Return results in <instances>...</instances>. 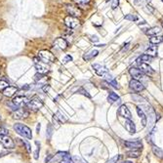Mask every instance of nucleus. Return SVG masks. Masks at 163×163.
I'll return each instance as SVG.
<instances>
[{"instance_id": "nucleus-19", "label": "nucleus", "mask_w": 163, "mask_h": 163, "mask_svg": "<svg viewBox=\"0 0 163 163\" xmlns=\"http://www.w3.org/2000/svg\"><path fill=\"white\" fill-rule=\"evenodd\" d=\"M18 92V88L15 86H8L7 88H5L3 90V95L6 96V97H12L14 96L16 93Z\"/></svg>"}, {"instance_id": "nucleus-22", "label": "nucleus", "mask_w": 163, "mask_h": 163, "mask_svg": "<svg viewBox=\"0 0 163 163\" xmlns=\"http://www.w3.org/2000/svg\"><path fill=\"white\" fill-rule=\"evenodd\" d=\"M108 103L111 104H115V103H119L120 102V98L119 96L114 92H111L108 96Z\"/></svg>"}, {"instance_id": "nucleus-37", "label": "nucleus", "mask_w": 163, "mask_h": 163, "mask_svg": "<svg viewBox=\"0 0 163 163\" xmlns=\"http://www.w3.org/2000/svg\"><path fill=\"white\" fill-rule=\"evenodd\" d=\"M118 4H119V0H111V8H113V10L116 9Z\"/></svg>"}, {"instance_id": "nucleus-43", "label": "nucleus", "mask_w": 163, "mask_h": 163, "mask_svg": "<svg viewBox=\"0 0 163 163\" xmlns=\"http://www.w3.org/2000/svg\"><path fill=\"white\" fill-rule=\"evenodd\" d=\"M8 131L6 129H4V128H0V135H6Z\"/></svg>"}, {"instance_id": "nucleus-1", "label": "nucleus", "mask_w": 163, "mask_h": 163, "mask_svg": "<svg viewBox=\"0 0 163 163\" xmlns=\"http://www.w3.org/2000/svg\"><path fill=\"white\" fill-rule=\"evenodd\" d=\"M14 130L18 133L19 135L23 136L26 139H32V133H31V130L29 129L28 126L23 125L22 123H16L14 125Z\"/></svg>"}, {"instance_id": "nucleus-3", "label": "nucleus", "mask_w": 163, "mask_h": 163, "mask_svg": "<svg viewBox=\"0 0 163 163\" xmlns=\"http://www.w3.org/2000/svg\"><path fill=\"white\" fill-rule=\"evenodd\" d=\"M26 106L28 108L32 109V111H38L43 106V102H42L38 97H34L31 100H29V102L26 104Z\"/></svg>"}, {"instance_id": "nucleus-4", "label": "nucleus", "mask_w": 163, "mask_h": 163, "mask_svg": "<svg viewBox=\"0 0 163 163\" xmlns=\"http://www.w3.org/2000/svg\"><path fill=\"white\" fill-rule=\"evenodd\" d=\"M65 23L68 28L74 29L78 28L80 26V21L75 17H71V16H68L65 18Z\"/></svg>"}, {"instance_id": "nucleus-20", "label": "nucleus", "mask_w": 163, "mask_h": 163, "mask_svg": "<svg viewBox=\"0 0 163 163\" xmlns=\"http://www.w3.org/2000/svg\"><path fill=\"white\" fill-rule=\"evenodd\" d=\"M136 108H137V113H138V115H139V117L141 118L142 125H143V126H146V121H148V117H146V113H144V111L140 108V106H137Z\"/></svg>"}, {"instance_id": "nucleus-2", "label": "nucleus", "mask_w": 163, "mask_h": 163, "mask_svg": "<svg viewBox=\"0 0 163 163\" xmlns=\"http://www.w3.org/2000/svg\"><path fill=\"white\" fill-rule=\"evenodd\" d=\"M38 56H39V58L41 59L42 61H44V63H46V64L53 63L56 61V57L54 56V54H52L50 51H47V50L39 51Z\"/></svg>"}, {"instance_id": "nucleus-49", "label": "nucleus", "mask_w": 163, "mask_h": 163, "mask_svg": "<svg viewBox=\"0 0 163 163\" xmlns=\"http://www.w3.org/2000/svg\"><path fill=\"white\" fill-rule=\"evenodd\" d=\"M0 119H1V114H0Z\"/></svg>"}, {"instance_id": "nucleus-32", "label": "nucleus", "mask_w": 163, "mask_h": 163, "mask_svg": "<svg viewBox=\"0 0 163 163\" xmlns=\"http://www.w3.org/2000/svg\"><path fill=\"white\" fill-rule=\"evenodd\" d=\"M9 86V83L5 80H0V90H4L5 88Z\"/></svg>"}, {"instance_id": "nucleus-47", "label": "nucleus", "mask_w": 163, "mask_h": 163, "mask_svg": "<svg viewBox=\"0 0 163 163\" xmlns=\"http://www.w3.org/2000/svg\"><path fill=\"white\" fill-rule=\"evenodd\" d=\"M2 95H3V94H2V93H0V100L2 99Z\"/></svg>"}, {"instance_id": "nucleus-44", "label": "nucleus", "mask_w": 163, "mask_h": 163, "mask_svg": "<svg viewBox=\"0 0 163 163\" xmlns=\"http://www.w3.org/2000/svg\"><path fill=\"white\" fill-rule=\"evenodd\" d=\"M52 157H53V155H52V154H50V155L49 156H48V157H46V158H45V162H49L50 161V159L51 158H52Z\"/></svg>"}, {"instance_id": "nucleus-48", "label": "nucleus", "mask_w": 163, "mask_h": 163, "mask_svg": "<svg viewBox=\"0 0 163 163\" xmlns=\"http://www.w3.org/2000/svg\"><path fill=\"white\" fill-rule=\"evenodd\" d=\"M162 28H163V21H162Z\"/></svg>"}, {"instance_id": "nucleus-10", "label": "nucleus", "mask_w": 163, "mask_h": 163, "mask_svg": "<svg viewBox=\"0 0 163 163\" xmlns=\"http://www.w3.org/2000/svg\"><path fill=\"white\" fill-rule=\"evenodd\" d=\"M35 68L38 73L45 74L50 70V66L46 63L43 62H35Z\"/></svg>"}, {"instance_id": "nucleus-24", "label": "nucleus", "mask_w": 163, "mask_h": 163, "mask_svg": "<svg viewBox=\"0 0 163 163\" xmlns=\"http://www.w3.org/2000/svg\"><path fill=\"white\" fill-rule=\"evenodd\" d=\"M160 31H161V28H160L159 26H153V28L148 29V31H146V34H148V35H151V36H153V35H156V34H158Z\"/></svg>"}, {"instance_id": "nucleus-18", "label": "nucleus", "mask_w": 163, "mask_h": 163, "mask_svg": "<svg viewBox=\"0 0 163 163\" xmlns=\"http://www.w3.org/2000/svg\"><path fill=\"white\" fill-rule=\"evenodd\" d=\"M124 145L131 149H138L143 148V144L141 141H135V142H124Z\"/></svg>"}, {"instance_id": "nucleus-35", "label": "nucleus", "mask_w": 163, "mask_h": 163, "mask_svg": "<svg viewBox=\"0 0 163 163\" xmlns=\"http://www.w3.org/2000/svg\"><path fill=\"white\" fill-rule=\"evenodd\" d=\"M119 158H120V155H115L114 157H113V158L108 160V162H106V163H117V161L119 160Z\"/></svg>"}, {"instance_id": "nucleus-27", "label": "nucleus", "mask_w": 163, "mask_h": 163, "mask_svg": "<svg viewBox=\"0 0 163 163\" xmlns=\"http://www.w3.org/2000/svg\"><path fill=\"white\" fill-rule=\"evenodd\" d=\"M152 151H153V153L155 154L156 156L160 157V158H163V151L161 148H159L158 146H153V148H152Z\"/></svg>"}, {"instance_id": "nucleus-28", "label": "nucleus", "mask_w": 163, "mask_h": 163, "mask_svg": "<svg viewBox=\"0 0 163 163\" xmlns=\"http://www.w3.org/2000/svg\"><path fill=\"white\" fill-rule=\"evenodd\" d=\"M62 158L63 159H62V161H61V163H74L73 158H71L68 153H66V155H64Z\"/></svg>"}, {"instance_id": "nucleus-9", "label": "nucleus", "mask_w": 163, "mask_h": 163, "mask_svg": "<svg viewBox=\"0 0 163 163\" xmlns=\"http://www.w3.org/2000/svg\"><path fill=\"white\" fill-rule=\"evenodd\" d=\"M129 87L135 92H142V91L145 90V86L141 83V81L136 79H132L129 83Z\"/></svg>"}, {"instance_id": "nucleus-8", "label": "nucleus", "mask_w": 163, "mask_h": 163, "mask_svg": "<svg viewBox=\"0 0 163 163\" xmlns=\"http://www.w3.org/2000/svg\"><path fill=\"white\" fill-rule=\"evenodd\" d=\"M66 11L69 14V16H71V17H79V16L82 15V11L79 9L78 7H75L73 6V5H70V4H66Z\"/></svg>"}, {"instance_id": "nucleus-6", "label": "nucleus", "mask_w": 163, "mask_h": 163, "mask_svg": "<svg viewBox=\"0 0 163 163\" xmlns=\"http://www.w3.org/2000/svg\"><path fill=\"white\" fill-rule=\"evenodd\" d=\"M129 73L131 74V76L133 77V79L139 80V81H140L141 79H144L146 76V74L144 73L140 68H130Z\"/></svg>"}, {"instance_id": "nucleus-40", "label": "nucleus", "mask_w": 163, "mask_h": 163, "mask_svg": "<svg viewBox=\"0 0 163 163\" xmlns=\"http://www.w3.org/2000/svg\"><path fill=\"white\" fill-rule=\"evenodd\" d=\"M77 4H87L90 2V0H73Z\"/></svg>"}, {"instance_id": "nucleus-41", "label": "nucleus", "mask_w": 163, "mask_h": 163, "mask_svg": "<svg viewBox=\"0 0 163 163\" xmlns=\"http://www.w3.org/2000/svg\"><path fill=\"white\" fill-rule=\"evenodd\" d=\"M90 40L92 42H98L99 41V38L97 35H90Z\"/></svg>"}, {"instance_id": "nucleus-29", "label": "nucleus", "mask_w": 163, "mask_h": 163, "mask_svg": "<svg viewBox=\"0 0 163 163\" xmlns=\"http://www.w3.org/2000/svg\"><path fill=\"white\" fill-rule=\"evenodd\" d=\"M125 20H128V21H131V22H136V21H138V17L136 15H133V14H128L125 16Z\"/></svg>"}, {"instance_id": "nucleus-42", "label": "nucleus", "mask_w": 163, "mask_h": 163, "mask_svg": "<svg viewBox=\"0 0 163 163\" xmlns=\"http://www.w3.org/2000/svg\"><path fill=\"white\" fill-rule=\"evenodd\" d=\"M49 89H50V85H48V84H45L43 88H42V90H43L44 93H47L48 91H49Z\"/></svg>"}, {"instance_id": "nucleus-7", "label": "nucleus", "mask_w": 163, "mask_h": 163, "mask_svg": "<svg viewBox=\"0 0 163 163\" xmlns=\"http://www.w3.org/2000/svg\"><path fill=\"white\" fill-rule=\"evenodd\" d=\"M0 143L3 145L6 148H14L15 144L13 140L10 137H8L7 135H0Z\"/></svg>"}, {"instance_id": "nucleus-34", "label": "nucleus", "mask_w": 163, "mask_h": 163, "mask_svg": "<svg viewBox=\"0 0 163 163\" xmlns=\"http://www.w3.org/2000/svg\"><path fill=\"white\" fill-rule=\"evenodd\" d=\"M35 144H36V146H37V148H36L35 152H34V158L37 159V158H38V154H39V151H40V145H39V143L37 141L35 142Z\"/></svg>"}, {"instance_id": "nucleus-30", "label": "nucleus", "mask_w": 163, "mask_h": 163, "mask_svg": "<svg viewBox=\"0 0 163 163\" xmlns=\"http://www.w3.org/2000/svg\"><path fill=\"white\" fill-rule=\"evenodd\" d=\"M127 155L129 156V157H134V158H136V157H138L139 155H140V151H128L127 152Z\"/></svg>"}, {"instance_id": "nucleus-15", "label": "nucleus", "mask_w": 163, "mask_h": 163, "mask_svg": "<svg viewBox=\"0 0 163 163\" xmlns=\"http://www.w3.org/2000/svg\"><path fill=\"white\" fill-rule=\"evenodd\" d=\"M29 115V113L26 111L25 108H19L13 113V117L16 119H22L25 117H28Z\"/></svg>"}, {"instance_id": "nucleus-38", "label": "nucleus", "mask_w": 163, "mask_h": 163, "mask_svg": "<svg viewBox=\"0 0 163 163\" xmlns=\"http://www.w3.org/2000/svg\"><path fill=\"white\" fill-rule=\"evenodd\" d=\"M23 142V145L26 146V151H28V152H29V153H30L31 152V148H30V146H29V144L28 143V142H26V141H22Z\"/></svg>"}, {"instance_id": "nucleus-31", "label": "nucleus", "mask_w": 163, "mask_h": 163, "mask_svg": "<svg viewBox=\"0 0 163 163\" xmlns=\"http://www.w3.org/2000/svg\"><path fill=\"white\" fill-rule=\"evenodd\" d=\"M52 134H53V126L51 124H48V126H47V138L50 139Z\"/></svg>"}, {"instance_id": "nucleus-5", "label": "nucleus", "mask_w": 163, "mask_h": 163, "mask_svg": "<svg viewBox=\"0 0 163 163\" xmlns=\"http://www.w3.org/2000/svg\"><path fill=\"white\" fill-rule=\"evenodd\" d=\"M92 68L95 70V73H97L99 76L106 77V75H108V74H109L108 68H106V66H102V65H99V64H93Z\"/></svg>"}, {"instance_id": "nucleus-50", "label": "nucleus", "mask_w": 163, "mask_h": 163, "mask_svg": "<svg viewBox=\"0 0 163 163\" xmlns=\"http://www.w3.org/2000/svg\"><path fill=\"white\" fill-rule=\"evenodd\" d=\"M146 1H148H148H151V0H146Z\"/></svg>"}, {"instance_id": "nucleus-16", "label": "nucleus", "mask_w": 163, "mask_h": 163, "mask_svg": "<svg viewBox=\"0 0 163 163\" xmlns=\"http://www.w3.org/2000/svg\"><path fill=\"white\" fill-rule=\"evenodd\" d=\"M53 120H54V122L56 121V124L60 125L61 123H65V122L68 121V118H66L61 111H58V113L53 116Z\"/></svg>"}, {"instance_id": "nucleus-36", "label": "nucleus", "mask_w": 163, "mask_h": 163, "mask_svg": "<svg viewBox=\"0 0 163 163\" xmlns=\"http://www.w3.org/2000/svg\"><path fill=\"white\" fill-rule=\"evenodd\" d=\"M70 61H73V57H71L70 55H66L65 58H64V60L62 61L63 64H66L68 62H70Z\"/></svg>"}, {"instance_id": "nucleus-11", "label": "nucleus", "mask_w": 163, "mask_h": 163, "mask_svg": "<svg viewBox=\"0 0 163 163\" xmlns=\"http://www.w3.org/2000/svg\"><path fill=\"white\" fill-rule=\"evenodd\" d=\"M28 102H29V100L26 97H25V96H16V97L13 99L12 103L20 108V106H26Z\"/></svg>"}, {"instance_id": "nucleus-39", "label": "nucleus", "mask_w": 163, "mask_h": 163, "mask_svg": "<svg viewBox=\"0 0 163 163\" xmlns=\"http://www.w3.org/2000/svg\"><path fill=\"white\" fill-rule=\"evenodd\" d=\"M132 98L134 99L136 102H144V101H145V100H144V98H142L141 96H137V95H133Z\"/></svg>"}, {"instance_id": "nucleus-25", "label": "nucleus", "mask_w": 163, "mask_h": 163, "mask_svg": "<svg viewBox=\"0 0 163 163\" xmlns=\"http://www.w3.org/2000/svg\"><path fill=\"white\" fill-rule=\"evenodd\" d=\"M149 42L153 45L159 44V43H161V42H163V36H157V35L151 36V38H149Z\"/></svg>"}, {"instance_id": "nucleus-14", "label": "nucleus", "mask_w": 163, "mask_h": 163, "mask_svg": "<svg viewBox=\"0 0 163 163\" xmlns=\"http://www.w3.org/2000/svg\"><path fill=\"white\" fill-rule=\"evenodd\" d=\"M54 46L57 48V49L60 50H65L68 48V42H66V39L62 38V37H59L54 41Z\"/></svg>"}, {"instance_id": "nucleus-46", "label": "nucleus", "mask_w": 163, "mask_h": 163, "mask_svg": "<svg viewBox=\"0 0 163 163\" xmlns=\"http://www.w3.org/2000/svg\"><path fill=\"white\" fill-rule=\"evenodd\" d=\"M122 163H133V162H131V161H128V160H127V161H124V162H122Z\"/></svg>"}, {"instance_id": "nucleus-13", "label": "nucleus", "mask_w": 163, "mask_h": 163, "mask_svg": "<svg viewBox=\"0 0 163 163\" xmlns=\"http://www.w3.org/2000/svg\"><path fill=\"white\" fill-rule=\"evenodd\" d=\"M118 114L120 116L124 117L126 119H131L132 118V114H131V111H129V108H127V106L122 105L118 109Z\"/></svg>"}, {"instance_id": "nucleus-51", "label": "nucleus", "mask_w": 163, "mask_h": 163, "mask_svg": "<svg viewBox=\"0 0 163 163\" xmlns=\"http://www.w3.org/2000/svg\"><path fill=\"white\" fill-rule=\"evenodd\" d=\"M161 1H162V2H163V0H161Z\"/></svg>"}, {"instance_id": "nucleus-17", "label": "nucleus", "mask_w": 163, "mask_h": 163, "mask_svg": "<svg viewBox=\"0 0 163 163\" xmlns=\"http://www.w3.org/2000/svg\"><path fill=\"white\" fill-rule=\"evenodd\" d=\"M124 127L130 134H134L136 133V126L134 124V122L132 121L131 119H126L124 122Z\"/></svg>"}, {"instance_id": "nucleus-26", "label": "nucleus", "mask_w": 163, "mask_h": 163, "mask_svg": "<svg viewBox=\"0 0 163 163\" xmlns=\"http://www.w3.org/2000/svg\"><path fill=\"white\" fill-rule=\"evenodd\" d=\"M151 59L152 58L151 57V56H148L146 54H144V55L140 56V57L137 59V61H136V62H137V64L138 63H148V62H151Z\"/></svg>"}, {"instance_id": "nucleus-33", "label": "nucleus", "mask_w": 163, "mask_h": 163, "mask_svg": "<svg viewBox=\"0 0 163 163\" xmlns=\"http://www.w3.org/2000/svg\"><path fill=\"white\" fill-rule=\"evenodd\" d=\"M77 93H79V94H82V95L86 96V97H88V98H91V96L88 94V92L84 89V88H79L78 91H77Z\"/></svg>"}, {"instance_id": "nucleus-12", "label": "nucleus", "mask_w": 163, "mask_h": 163, "mask_svg": "<svg viewBox=\"0 0 163 163\" xmlns=\"http://www.w3.org/2000/svg\"><path fill=\"white\" fill-rule=\"evenodd\" d=\"M138 66L141 70L145 74H146V75H151V74L154 73L153 68H152L148 63H138Z\"/></svg>"}, {"instance_id": "nucleus-21", "label": "nucleus", "mask_w": 163, "mask_h": 163, "mask_svg": "<svg viewBox=\"0 0 163 163\" xmlns=\"http://www.w3.org/2000/svg\"><path fill=\"white\" fill-rule=\"evenodd\" d=\"M99 54V51L96 50V49H92L90 50L89 52H87L86 54L83 56V60L85 61H90L92 60V59H94L95 57H97Z\"/></svg>"}, {"instance_id": "nucleus-45", "label": "nucleus", "mask_w": 163, "mask_h": 163, "mask_svg": "<svg viewBox=\"0 0 163 163\" xmlns=\"http://www.w3.org/2000/svg\"><path fill=\"white\" fill-rule=\"evenodd\" d=\"M36 130H37V133H39V131H40V124L37 125V128H36Z\"/></svg>"}, {"instance_id": "nucleus-23", "label": "nucleus", "mask_w": 163, "mask_h": 163, "mask_svg": "<svg viewBox=\"0 0 163 163\" xmlns=\"http://www.w3.org/2000/svg\"><path fill=\"white\" fill-rule=\"evenodd\" d=\"M146 54L151 56V58L152 57H156V56H157V46L152 45V46H149L148 48H146Z\"/></svg>"}]
</instances>
